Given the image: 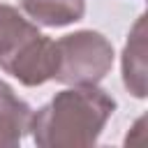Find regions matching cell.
Listing matches in <instances>:
<instances>
[{
    "label": "cell",
    "instance_id": "cell-2",
    "mask_svg": "<svg viewBox=\"0 0 148 148\" xmlns=\"http://www.w3.org/2000/svg\"><path fill=\"white\" fill-rule=\"evenodd\" d=\"M113 65V46L92 30L56 39L53 79L69 86H97Z\"/></svg>",
    "mask_w": 148,
    "mask_h": 148
},
{
    "label": "cell",
    "instance_id": "cell-6",
    "mask_svg": "<svg viewBox=\"0 0 148 148\" xmlns=\"http://www.w3.org/2000/svg\"><path fill=\"white\" fill-rule=\"evenodd\" d=\"M21 7L30 18L49 28L69 25L79 21L86 12L83 0H21Z\"/></svg>",
    "mask_w": 148,
    "mask_h": 148
},
{
    "label": "cell",
    "instance_id": "cell-5",
    "mask_svg": "<svg viewBox=\"0 0 148 148\" xmlns=\"http://www.w3.org/2000/svg\"><path fill=\"white\" fill-rule=\"evenodd\" d=\"M143 16L134 23L123 53V81L134 97H146V30Z\"/></svg>",
    "mask_w": 148,
    "mask_h": 148
},
{
    "label": "cell",
    "instance_id": "cell-1",
    "mask_svg": "<svg viewBox=\"0 0 148 148\" xmlns=\"http://www.w3.org/2000/svg\"><path fill=\"white\" fill-rule=\"evenodd\" d=\"M116 102L95 86H74L58 92L46 106L32 113L30 130L37 146L83 148L92 146L111 118Z\"/></svg>",
    "mask_w": 148,
    "mask_h": 148
},
{
    "label": "cell",
    "instance_id": "cell-4",
    "mask_svg": "<svg viewBox=\"0 0 148 148\" xmlns=\"http://www.w3.org/2000/svg\"><path fill=\"white\" fill-rule=\"evenodd\" d=\"M30 106L23 99H18L5 81H0V148L16 146L30 130Z\"/></svg>",
    "mask_w": 148,
    "mask_h": 148
},
{
    "label": "cell",
    "instance_id": "cell-3",
    "mask_svg": "<svg viewBox=\"0 0 148 148\" xmlns=\"http://www.w3.org/2000/svg\"><path fill=\"white\" fill-rule=\"evenodd\" d=\"M42 32L14 7L0 5V67L7 69Z\"/></svg>",
    "mask_w": 148,
    "mask_h": 148
}]
</instances>
